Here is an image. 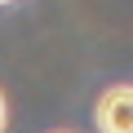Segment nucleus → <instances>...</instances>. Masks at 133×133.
<instances>
[{"label": "nucleus", "instance_id": "obj_1", "mask_svg": "<svg viewBox=\"0 0 133 133\" xmlns=\"http://www.w3.org/2000/svg\"><path fill=\"white\" fill-rule=\"evenodd\" d=\"M98 133H133V84H107L93 102Z\"/></svg>", "mask_w": 133, "mask_h": 133}, {"label": "nucleus", "instance_id": "obj_2", "mask_svg": "<svg viewBox=\"0 0 133 133\" xmlns=\"http://www.w3.org/2000/svg\"><path fill=\"white\" fill-rule=\"evenodd\" d=\"M9 129V98H5V89H0V133Z\"/></svg>", "mask_w": 133, "mask_h": 133}, {"label": "nucleus", "instance_id": "obj_3", "mask_svg": "<svg viewBox=\"0 0 133 133\" xmlns=\"http://www.w3.org/2000/svg\"><path fill=\"white\" fill-rule=\"evenodd\" d=\"M49 133H76V129H49Z\"/></svg>", "mask_w": 133, "mask_h": 133}, {"label": "nucleus", "instance_id": "obj_4", "mask_svg": "<svg viewBox=\"0 0 133 133\" xmlns=\"http://www.w3.org/2000/svg\"><path fill=\"white\" fill-rule=\"evenodd\" d=\"M0 5H14V0H0Z\"/></svg>", "mask_w": 133, "mask_h": 133}]
</instances>
